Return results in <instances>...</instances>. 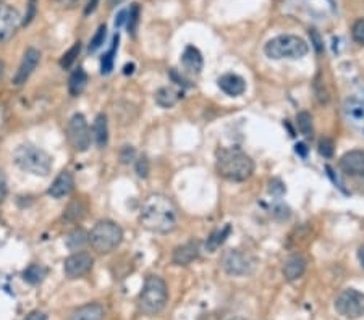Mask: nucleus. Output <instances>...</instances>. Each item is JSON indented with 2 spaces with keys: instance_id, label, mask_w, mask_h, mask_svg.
Instances as JSON below:
<instances>
[{
  "instance_id": "obj_11",
  "label": "nucleus",
  "mask_w": 364,
  "mask_h": 320,
  "mask_svg": "<svg viewBox=\"0 0 364 320\" xmlns=\"http://www.w3.org/2000/svg\"><path fill=\"white\" fill-rule=\"evenodd\" d=\"M343 113H345L347 121L358 133L364 135V99L358 96H348L343 102Z\"/></svg>"
},
{
  "instance_id": "obj_27",
  "label": "nucleus",
  "mask_w": 364,
  "mask_h": 320,
  "mask_svg": "<svg viewBox=\"0 0 364 320\" xmlns=\"http://www.w3.org/2000/svg\"><path fill=\"white\" fill-rule=\"evenodd\" d=\"M117 47H119V34L114 37V44H112L110 51L106 53L104 58H102V65H101L102 75H109V73L112 71V68H114V56L117 52Z\"/></svg>"
},
{
  "instance_id": "obj_8",
  "label": "nucleus",
  "mask_w": 364,
  "mask_h": 320,
  "mask_svg": "<svg viewBox=\"0 0 364 320\" xmlns=\"http://www.w3.org/2000/svg\"><path fill=\"white\" fill-rule=\"evenodd\" d=\"M67 137L76 152H86L91 146V131L85 115L75 113L67 125Z\"/></svg>"
},
{
  "instance_id": "obj_12",
  "label": "nucleus",
  "mask_w": 364,
  "mask_h": 320,
  "mask_svg": "<svg viewBox=\"0 0 364 320\" xmlns=\"http://www.w3.org/2000/svg\"><path fill=\"white\" fill-rule=\"evenodd\" d=\"M94 259L88 253H73L70 258L65 259L63 264V270H65L67 277L70 278H80L86 275L92 269Z\"/></svg>"
},
{
  "instance_id": "obj_33",
  "label": "nucleus",
  "mask_w": 364,
  "mask_h": 320,
  "mask_svg": "<svg viewBox=\"0 0 364 320\" xmlns=\"http://www.w3.org/2000/svg\"><path fill=\"white\" fill-rule=\"evenodd\" d=\"M138 22H140V7H138L136 3H133V7H131L130 13H128V18H126L128 31L135 33L136 26H138Z\"/></svg>"
},
{
  "instance_id": "obj_44",
  "label": "nucleus",
  "mask_w": 364,
  "mask_h": 320,
  "mask_svg": "<svg viewBox=\"0 0 364 320\" xmlns=\"http://www.w3.org/2000/svg\"><path fill=\"white\" fill-rule=\"evenodd\" d=\"M358 260H360L361 267L364 269V244L358 248Z\"/></svg>"
},
{
  "instance_id": "obj_45",
  "label": "nucleus",
  "mask_w": 364,
  "mask_h": 320,
  "mask_svg": "<svg viewBox=\"0 0 364 320\" xmlns=\"http://www.w3.org/2000/svg\"><path fill=\"white\" fill-rule=\"evenodd\" d=\"M123 0H107V3H109V7H117V5H120Z\"/></svg>"
},
{
  "instance_id": "obj_2",
  "label": "nucleus",
  "mask_w": 364,
  "mask_h": 320,
  "mask_svg": "<svg viewBox=\"0 0 364 320\" xmlns=\"http://www.w3.org/2000/svg\"><path fill=\"white\" fill-rule=\"evenodd\" d=\"M215 170L224 180L242 183L249 180L254 174V162L251 157L237 147H227L217 152Z\"/></svg>"
},
{
  "instance_id": "obj_9",
  "label": "nucleus",
  "mask_w": 364,
  "mask_h": 320,
  "mask_svg": "<svg viewBox=\"0 0 364 320\" xmlns=\"http://www.w3.org/2000/svg\"><path fill=\"white\" fill-rule=\"evenodd\" d=\"M336 311L347 319H360L364 316V293L347 288L336 299Z\"/></svg>"
},
{
  "instance_id": "obj_17",
  "label": "nucleus",
  "mask_w": 364,
  "mask_h": 320,
  "mask_svg": "<svg viewBox=\"0 0 364 320\" xmlns=\"http://www.w3.org/2000/svg\"><path fill=\"white\" fill-rule=\"evenodd\" d=\"M306 259L301 254H293L285 260L283 264V277L287 282H295V280L301 278L303 273L306 272Z\"/></svg>"
},
{
  "instance_id": "obj_20",
  "label": "nucleus",
  "mask_w": 364,
  "mask_h": 320,
  "mask_svg": "<svg viewBox=\"0 0 364 320\" xmlns=\"http://www.w3.org/2000/svg\"><path fill=\"white\" fill-rule=\"evenodd\" d=\"M104 319V308L97 303L86 304L75 311L68 320H102Z\"/></svg>"
},
{
  "instance_id": "obj_35",
  "label": "nucleus",
  "mask_w": 364,
  "mask_h": 320,
  "mask_svg": "<svg viewBox=\"0 0 364 320\" xmlns=\"http://www.w3.org/2000/svg\"><path fill=\"white\" fill-rule=\"evenodd\" d=\"M136 174L141 178H146L147 174H149V162H147L146 157H140L136 162Z\"/></svg>"
},
{
  "instance_id": "obj_7",
  "label": "nucleus",
  "mask_w": 364,
  "mask_h": 320,
  "mask_svg": "<svg viewBox=\"0 0 364 320\" xmlns=\"http://www.w3.org/2000/svg\"><path fill=\"white\" fill-rule=\"evenodd\" d=\"M220 264H222L224 272L230 277H246V275L254 272L258 260L249 253H243L240 249H229L224 253Z\"/></svg>"
},
{
  "instance_id": "obj_22",
  "label": "nucleus",
  "mask_w": 364,
  "mask_h": 320,
  "mask_svg": "<svg viewBox=\"0 0 364 320\" xmlns=\"http://www.w3.org/2000/svg\"><path fill=\"white\" fill-rule=\"evenodd\" d=\"M92 135H94V141L97 147H106L109 142V125H107V117L104 113H99L94 120V126H92Z\"/></svg>"
},
{
  "instance_id": "obj_29",
  "label": "nucleus",
  "mask_w": 364,
  "mask_h": 320,
  "mask_svg": "<svg viewBox=\"0 0 364 320\" xmlns=\"http://www.w3.org/2000/svg\"><path fill=\"white\" fill-rule=\"evenodd\" d=\"M229 233H230V226H225L224 230L215 231V233L208 239V243H206V248H208V249L210 251V253H214V251H217L219 246L222 244L225 239H227Z\"/></svg>"
},
{
  "instance_id": "obj_32",
  "label": "nucleus",
  "mask_w": 364,
  "mask_h": 320,
  "mask_svg": "<svg viewBox=\"0 0 364 320\" xmlns=\"http://www.w3.org/2000/svg\"><path fill=\"white\" fill-rule=\"evenodd\" d=\"M351 37L353 41L360 46H364V18L356 19L351 26Z\"/></svg>"
},
{
  "instance_id": "obj_3",
  "label": "nucleus",
  "mask_w": 364,
  "mask_h": 320,
  "mask_svg": "<svg viewBox=\"0 0 364 320\" xmlns=\"http://www.w3.org/2000/svg\"><path fill=\"white\" fill-rule=\"evenodd\" d=\"M13 162L19 170L36 176H47L52 170L51 155L33 144L18 146L13 152Z\"/></svg>"
},
{
  "instance_id": "obj_42",
  "label": "nucleus",
  "mask_w": 364,
  "mask_h": 320,
  "mask_svg": "<svg viewBox=\"0 0 364 320\" xmlns=\"http://www.w3.org/2000/svg\"><path fill=\"white\" fill-rule=\"evenodd\" d=\"M311 36L314 37V47L317 49V52H321V51H322V46H321V41H319L316 31H311Z\"/></svg>"
},
{
  "instance_id": "obj_14",
  "label": "nucleus",
  "mask_w": 364,
  "mask_h": 320,
  "mask_svg": "<svg viewBox=\"0 0 364 320\" xmlns=\"http://www.w3.org/2000/svg\"><path fill=\"white\" fill-rule=\"evenodd\" d=\"M343 174L355 178H364V151H350L340 159Z\"/></svg>"
},
{
  "instance_id": "obj_30",
  "label": "nucleus",
  "mask_w": 364,
  "mask_h": 320,
  "mask_svg": "<svg viewBox=\"0 0 364 320\" xmlns=\"http://www.w3.org/2000/svg\"><path fill=\"white\" fill-rule=\"evenodd\" d=\"M80 51H81V44L80 42H75L73 44V47L68 51L67 53H63V57L60 58V65L62 68H65V70H68L73 63H75L76 57L80 56Z\"/></svg>"
},
{
  "instance_id": "obj_41",
  "label": "nucleus",
  "mask_w": 364,
  "mask_h": 320,
  "mask_svg": "<svg viewBox=\"0 0 364 320\" xmlns=\"http://www.w3.org/2000/svg\"><path fill=\"white\" fill-rule=\"evenodd\" d=\"M58 3L63 5V7H68V8H72V7H75L76 3H80V0H57Z\"/></svg>"
},
{
  "instance_id": "obj_39",
  "label": "nucleus",
  "mask_w": 364,
  "mask_h": 320,
  "mask_svg": "<svg viewBox=\"0 0 364 320\" xmlns=\"http://www.w3.org/2000/svg\"><path fill=\"white\" fill-rule=\"evenodd\" d=\"M24 320H47V316L41 311H33L29 312Z\"/></svg>"
},
{
  "instance_id": "obj_24",
  "label": "nucleus",
  "mask_w": 364,
  "mask_h": 320,
  "mask_svg": "<svg viewBox=\"0 0 364 320\" xmlns=\"http://www.w3.org/2000/svg\"><path fill=\"white\" fill-rule=\"evenodd\" d=\"M86 243H90V236L81 228H75L67 236V246L72 251H81Z\"/></svg>"
},
{
  "instance_id": "obj_28",
  "label": "nucleus",
  "mask_w": 364,
  "mask_h": 320,
  "mask_svg": "<svg viewBox=\"0 0 364 320\" xmlns=\"http://www.w3.org/2000/svg\"><path fill=\"white\" fill-rule=\"evenodd\" d=\"M297 126L303 136H313V118L308 112H299L297 115Z\"/></svg>"
},
{
  "instance_id": "obj_16",
  "label": "nucleus",
  "mask_w": 364,
  "mask_h": 320,
  "mask_svg": "<svg viewBox=\"0 0 364 320\" xmlns=\"http://www.w3.org/2000/svg\"><path fill=\"white\" fill-rule=\"evenodd\" d=\"M217 85L220 91L230 97H238L246 91V81L237 73H225V75L219 78Z\"/></svg>"
},
{
  "instance_id": "obj_21",
  "label": "nucleus",
  "mask_w": 364,
  "mask_h": 320,
  "mask_svg": "<svg viewBox=\"0 0 364 320\" xmlns=\"http://www.w3.org/2000/svg\"><path fill=\"white\" fill-rule=\"evenodd\" d=\"M180 99H181V92L172 86L160 87V90L156 92V104L162 108L174 107L179 104Z\"/></svg>"
},
{
  "instance_id": "obj_31",
  "label": "nucleus",
  "mask_w": 364,
  "mask_h": 320,
  "mask_svg": "<svg viewBox=\"0 0 364 320\" xmlns=\"http://www.w3.org/2000/svg\"><path fill=\"white\" fill-rule=\"evenodd\" d=\"M106 34H107V28L106 24H101L99 28H97V31L94 36L91 39V44H90V52H96L97 49L102 47V44L106 41Z\"/></svg>"
},
{
  "instance_id": "obj_5",
  "label": "nucleus",
  "mask_w": 364,
  "mask_h": 320,
  "mask_svg": "<svg viewBox=\"0 0 364 320\" xmlns=\"http://www.w3.org/2000/svg\"><path fill=\"white\" fill-rule=\"evenodd\" d=\"M90 244L92 249L99 254H109L117 249L123 239V230L115 221L112 220H101L91 230Z\"/></svg>"
},
{
  "instance_id": "obj_40",
  "label": "nucleus",
  "mask_w": 364,
  "mask_h": 320,
  "mask_svg": "<svg viewBox=\"0 0 364 320\" xmlns=\"http://www.w3.org/2000/svg\"><path fill=\"white\" fill-rule=\"evenodd\" d=\"M97 3H99V0H90V3H88L86 8H85V15H90V13L94 12Z\"/></svg>"
},
{
  "instance_id": "obj_15",
  "label": "nucleus",
  "mask_w": 364,
  "mask_h": 320,
  "mask_svg": "<svg viewBox=\"0 0 364 320\" xmlns=\"http://www.w3.org/2000/svg\"><path fill=\"white\" fill-rule=\"evenodd\" d=\"M199 258V243L198 241H188V243L176 246L172 254V262L175 265H190Z\"/></svg>"
},
{
  "instance_id": "obj_23",
  "label": "nucleus",
  "mask_w": 364,
  "mask_h": 320,
  "mask_svg": "<svg viewBox=\"0 0 364 320\" xmlns=\"http://www.w3.org/2000/svg\"><path fill=\"white\" fill-rule=\"evenodd\" d=\"M88 85V75L83 68H76L75 71L72 73L70 81H68V91H70L72 96H80L85 87Z\"/></svg>"
},
{
  "instance_id": "obj_36",
  "label": "nucleus",
  "mask_w": 364,
  "mask_h": 320,
  "mask_svg": "<svg viewBox=\"0 0 364 320\" xmlns=\"http://www.w3.org/2000/svg\"><path fill=\"white\" fill-rule=\"evenodd\" d=\"M133 157H135V151H133V147L131 146L123 147V151H122V162H123V164H128V162H130Z\"/></svg>"
},
{
  "instance_id": "obj_13",
  "label": "nucleus",
  "mask_w": 364,
  "mask_h": 320,
  "mask_svg": "<svg viewBox=\"0 0 364 320\" xmlns=\"http://www.w3.org/2000/svg\"><path fill=\"white\" fill-rule=\"evenodd\" d=\"M39 60H41V52L38 49L29 47L26 52H24L23 60L19 63L17 73L13 76V85L15 86H23L24 83L29 80V76L33 75V71L36 70V67L39 65Z\"/></svg>"
},
{
  "instance_id": "obj_47",
  "label": "nucleus",
  "mask_w": 364,
  "mask_h": 320,
  "mask_svg": "<svg viewBox=\"0 0 364 320\" xmlns=\"http://www.w3.org/2000/svg\"><path fill=\"white\" fill-rule=\"evenodd\" d=\"M230 320H248V319H243V317H235V319H230Z\"/></svg>"
},
{
  "instance_id": "obj_19",
  "label": "nucleus",
  "mask_w": 364,
  "mask_h": 320,
  "mask_svg": "<svg viewBox=\"0 0 364 320\" xmlns=\"http://www.w3.org/2000/svg\"><path fill=\"white\" fill-rule=\"evenodd\" d=\"M181 65L188 73H193V75H199L201 70H203V56L198 49L193 46H188L185 49L183 56H181Z\"/></svg>"
},
{
  "instance_id": "obj_10",
  "label": "nucleus",
  "mask_w": 364,
  "mask_h": 320,
  "mask_svg": "<svg viewBox=\"0 0 364 320\" xmlns=\"http://www.w3.org/2000/svg\"><path fill=\"white\" fill-rule=\"evenodd\" d=\"M22 15L12 5L0 2V44L10 41L22 26Z\"/></svg>"
},
{
  "instance_id": "obj_43",
  "label": "nucleus",
  "mask_w": 364,
  "mask_h": 320,
  "mask_svg": "<svg viewBox=\"0 0 364 320\" xmlns=\"http://www.w3.org/2000/svg\"><path fill=\"white\" fill-rule=\"evenodd\" d=\"M126 15H128L126 12H120V15H119V18H117V19H115V26H117V28H119V26H122V24H123V22H125V19H126V18H125V17H126Z\"/></svg>"
},
{
  "instance_id": "obj_46",
  "label": "nucleus",
  "mask_w": 364,
  "mask_h": 320,
  "mask_svg": "<svg viewBox=\"0 0 364 320\" xmlns=\"http://www.w3.org/2000/svg\"><path fill=\"white\" fill-rule=\"evenodd\" d=\"M2 76H3V62L0 60V80H2Z\"/></svg>"
},
{
  "instance_id": "obj_6",
  "label": "nucleus",
  "mask_w": 364,
  "mask_h": 320,
  "mask_svg": "<svg viewBox=\"0 0 364 320\" xmlns=\"http://www.w3.org/2000/svg\"><path fill=\"white\" fill-rule=\"evenodd\" d=\"M167 299H169V292L164 280L157 275H149L146 278L144 287L140 294V308L146 314H159L165 308Z\"/></svg>"
},
{
  "instance_id": "obj_1",
  "label": "nucleus",
  "mask_w": 364,
  "mask_h": 320,
  "mask_svg": "<svg viewBox=\"0 0 364 320\" xmlns=\"http://www.w3.org/2000/svg\"><path fill=\"white\" fill-rule=\"evenodd\" d=\"M140 221L146 230L154 233H172L179 224V210L170 198L164 194H151L142 204Z\"/></svg>"
},
{
  "instance_id": "obj_26",
  "label": "nucleus",
  "mask_w": 364,
  "mask_h": 320,
  "mask_svg": "<svg viewBox=\"0 0 364 320\" xmlns=\"http://www.w3.org/2000/svg\"><path fill=\"white\" fill-rule=\"evenodd\" d=\"M46 275H47V270L42 267V265H39V264H33V265H29V267L24 270L23 272V278L26 280L28 283H31V285H38V283H41L44 278H46Z\"/></svg>"
},
{
  "instance_id": "obj_38",
  "label": "nucleus",
  "mask_w": 364,
  "mask_h": 320,
  "mask_svg": "<svg viewBox=\"0 0 364 320\" xmlns=\"http://www.w3.org/2000/svg\"><path fill=\"white\" fill-rule=\"evenodd\" d=\"M5 196H7V180H5L3 174L0 171V204L3 203Z\"/></svg>"
},
{
  "instance_id": "obj_37",
  "label": "nucleus",
  "mask_w": 364,
  "mask_h": 320,
  "mask_svg": "<svg viewBox=\"0 0 364 320\" xmlns=\"http://www.w3.org/2000/svg\"><path fill=\"white\" fill-rule=\"evenodd\" d=\"M34 13H36V0H31V2H29V5H28V13L23 19V24H28L29 22H31V19L34 18Z\"/></svg>"
},
{
  "instance_id": "obj_34",
  "label": "nucleus",
  "mask_w": 364,
  "mask_h": 320,
  "mask_svg": "<svg viewBox=\"0 0 364 320\" xmlns=\"http://www.w3.org/2000/svg\"><path fill=\"white\" fill-rule=\"evenodd\" d=\"M317 149H319V154H321L322 157H326V159H329V157H332L333 155V142H332V140H329V137H321V140H319Z\"/></svg>"
},
{
  "instance_id": "obj_25",
  "label": "nucleus",
  "mask_w": 364,
  "mask_h": 320,
  "mask_svg": "<svg viewBox=\"0 0 364 320\" xmlns=\"http://www.w3.org/2000/svg\"><path fill=\"white\" fill-rule=\"evenodd\" d=\"M86 215V205L83 204L81 199H73L63 214V219L68 221H80Z\"/></svg>"
},
{
  "instance_id": "obj_18",
  "label": "nucleus",
  "mask_w": 364,
  "mask_h": 320,
  "mask_svg": "<svg viewBox=\"0 0 364 320\" xmlns=\"http://www.w3.org/2000/svg\"><path fill=\"white\" fill-rule=\"evenodd\" d=\"M73 188H75V180H73V175L70 174V171H62V174L58 175L56 180H53L51 188H49V194H51L52 198L60 199L70 194Z\"/></svg>"
},
{
  "instance_id": "obj_4",
  "label": "nucleus",
  "mask_w": 364,
  "mask_h": 320,
  "mask_svg": "<svg viewBox=\"0 0 364 320\" xmlns=\"http://www.w3.org/2000/svg\"><path fill=\"white\" fill-rule=\"evenodd\" d=\"M309 52V46L304 39L295 36V34H282L277 36L264 46V53L272 60H297Z\"/></svg>"
}]
</instances>
